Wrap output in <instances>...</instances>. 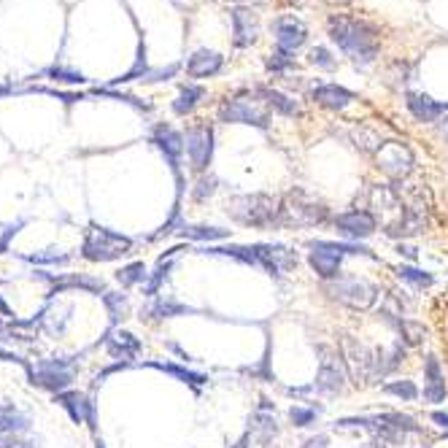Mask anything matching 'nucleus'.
<instances>
[{
	"label": "nucleus",
	"instance_id": "1",
	"mask_svg": "<svg viewBox=\"0 0 448 448\" xmlns=\"http://www.w3.org/2000/svg\"><path fill=\"white\" fill-rule=\"evenodd\" d=\"M327 30L329 38L343 49L345 57H351L354 65L367 68L376 62L381 49V33L376 25L348 14H332L327 19Z\"/></svg>",
	"mask_w": 448,
	"mask_h": 448
},
{
	"label": "nucleus",
	"instance_id": "2",
	"mask_svg": "<svg viewBox=\"0 0 448 448\" xmlns=\"http://www.w3.org/2000/svg\"><path fill=\"white\" fill-rule=\"evenodd\" d=\"M224 213L243 227L268 230V227H278V222H281V200L273 195H265V192L235 195L224 203Z\"/></svg>",
	"mask_w": 448,
	"mask_h": 448
},
{
	"label": "nucleus",
	"instance_id": "3",
	"mask_svg": "<svg viewBox=\"0 0 448 448\" xmlns=\"http://www.w3.org/2000/svg\"><path fill=\"white\" fill-rule=\"evenodd\" d=\"M329 219V208L316 200L310 192L294 190L286 192V197L281 200V222L278 227H289V230H300V227H316Z\"/></svg>",
	"mask_w": 448,
	"mask_h": 448
},
{
	"label": "nucleus",
	"instance_id": "4",
	"mask_svg": "<svg viewBox=\"0 0 448 448\" xmlns=\"http://www.w3.org/2000/svg\"><path fill=\"white\" fill-rule=\"evenodd\" d=\"M130 249H133V241L127 235L114 232L100 224H92L81 243V257L89 262H114V259L130 254Z\"/></svg>",
	"mask_w": 448,
	"mask_h": 448
},
{
	"label": "nucleus",
	"instance_id": "5",
	"mask_svg": "<svg viewBox=\"0 0 448 448\" xmlns=\"http://www.w3.org/2000/svg\"><path fill=\"white\" fill-rule=\"evenodd\" d=\"M341 348H343L341 357H343L345 373H348L351 383H357V386H370V383H376V381L381 378L378 351L367 348V345L360 343V341L351 338V335H343Z\"/></svg>",
	"mask_w": 448,
	"mask_h": 448
},
{
	"label": "nucleus",
	"instance_id": "6",
	"mask_svg": "<svg viewBox=\"0 0 448 448\" xmlns=\"http://www.w3.org/2000/svg\"><path fill=\"white\" fill-rule=\"evenodd\" d=\"M324 292H327L329 300L341 303L345 308L354 310H367L376 305L378 300V286L370 284L367 278L360 276H338L324 284Z\"/></svg>",
	"mask_w": 448,
	"mask_h": 448
},
{
	"label": "nucleus",
	"instance_id": "7",
	"mask_svg": "<svg viewBox=\"0 0 448 448\" xmlns=\"http://www.w3.org/2000/svg\"><path fill=\"white\" fill-rule=\"evenodd\" d=\"M25 370L33 386L60 395L76 378V360H38L35 364H25Z\"/></svg>",
	"mask_w": 448,
	"mask_h": 448
},
{
	"label": "nucleus",
	"instance_id": "8",
	"mask_svg": "<svg viewBox=\"0 0 448 448\" xmlns=\"http://www.w3.org/2000/svg\"><path fill=\"white\" fill-rule=\"evenodd\" d=\"M316 357H319V373L313 381V392L316 395H341L345 389V381H348L343 357L338 354V348L327 343L316 345Z\"/></svg>",
	"mask_w": 448,
	"mask_h": 448
},
{
	"label": "nucleus",
	"instance_id": "9",
	"mask_svg": "<svg viewBox=\"0 0 448 448\" xmlns=\"http://www.w3.org/2000/svg\"><path fill=\"white\" fill-rule=\"evenodd\" d=\"M376 162H378L381 171L386 173L389 178H395V181L408 178L416 165L414 152L402 140H383V146L376 152Z\"/></svg>",
	"mask_w": 448,
	"mask_h": 448
},
{
	"label": "nucleus",
	"instance_id": "10",
	"mask_svg": "<svg viewBox=\"0 0 448 448\" xmlns=\"http://www.w3.org/2000/svg\"><path fill=\"white\" fill-rule=\"evenodd\" d=\"M152 143L165 154L171 171L176 173V181H178V195L184 187V178H181V157H184V136L178 130H173L171 124H157L154 133H152Z\"/></svg>",
	"mask_w": 448,
	"mask_h": 448
},
{
	"label": "nucleus",
	"instance_id": "11",
	"mask_svg": "<svg viewBox=\"0 0 448 448\" xmlns=\"http://www.w3.org/2000/svg\"><path fill=\"white\" fill-rule=\"evenodd\" d=\"M254 249H257L259 268L270 276L281 278L297 268V254L284 243H254Z\"/></svg>",
	"mask_w": 448,
	"mask_h": 448
},
{
	"label": "nucleus",
	"instance_id": "12",
	"mask_svg": "<svg viewBox=\"0 0 448 448\" xmlns=\"http://www.w3.org/2000/svg\"><path fill=\"white\" fill-rule=\"evenodd\" d=\"M184 149L190 154L192 168L203 173L211 165V157H213V130L208 124H192L187 136H184Z\"/></svg>",
	"mask_w": 448,
	"mask_h": 448
},
{
	"label": "nucleus",
	"instance_id": "13",
	"mask_svg": "<svg viewBox=\"0 0 448 448\" xmlns=\"http://www.w3.org/2000/svg\"><path fill=\"white\" fill-rule=\"evenodd\" d=\"M219 119L222 121H241V124H254V127H268L270 124V114L254 100H246V98H232V100H224L219 108Z\"/></svg>",
	"mask_w": 448,
	"mask_h": 448
},
{
	"label": "nucleus",
	"instance_id": "14",
	"mask_svg": "<svg viewBox=\"0 0 448 448\" xmlns=\"http://www.w3.org/2000/svg\"><path fill=\"white\" fill-rule=\"evenodd\" d=\"M335 230L345 235V238H351V241H364V238H370L373 232H376V227H378V219L370 213V211H345V213H338L335 219Z\"/></svg>",
	"mask_w": 448,
	"mask_h": 448
},
{
	"label": "nucleus",
	"instance_id": "15",
	"mask_svg": "<svg viewBox=\"0 0 448 448\" xmlns=\"http://www.w3.org/2000/svg\"><path fill=\"white\" fill-rule=\"evenodd\" d=\"M249 435H251V440H257L262 448L270 446V443L276 440V435H278L276 405H273L268 397L259 400V408L254 411L251 421H249Z\"/></svg>",
	"mask_w": 448,
	"mask_h": 448
},
{
	"label": "nucleus",
	"instance_id": "16",
	"mask_svg": "<svg viewBox=\"0 0 448 448\" xmlns=\"http://www.w3.org/2000/svg\"><path fill=\"white\" fill-rule=\"evenodd\" d=\"M230 22H232V44L238 49L251 46L259 38V17L251 8H243V6L230 8Z\"/></svg>",
	"mask_w": 448,
	"mask_h": 448
},
{
	"label": "nucleus",
	"instance_id": "17",
	"mask_svg": "<svg viewBox=\"0 0 448 448\" xmlns=\"http://www.w3.org/2000/svg\"><path fill=\"white\" fill-rule=\"evenodd\" d=\"M54 402H57L60 408H65L70 421L95 427V402H92L89 397L79 395V392H60V395H54Z\"/></svg>",
	"mask_w": 448,
	"mask_h": 448
},
{
	"label": "nucleus",
	"instance_id": "18",
	"mask_svg": "<svg viewBox=\"0 0 448 448\" xmlns=\"http://www.w3.org/2000/svg\"><path fill=\"white\" fill-rule=\"evenodd\" d=\"M273 30H276V44L278 49H284V52H292L294 49H300L303 44H305V38H308V30H305V25L300 22L297 17H281L273 22Z\"/></svg>",
	"mask_w": 448,
	"mask_h": 448
},
{
	"label": "nucleus",
	"instance_id": "19",
	"mask_svg": "<svg viewBox=\"0 0 448 448\" xmlns=\"http://www.w3.org/2000/svg\"><path fill=\"white\" fill-rule=\"evenodd\" d=\"M424 402H443L448 397V386H446V376H443V370H440V362H437V357L430 354L427 360H424Z\"/></svg>",
	"mask_w": 448,
	"mask_h": 448
},
{
	"label": "nucleus",
	"instance_id": "20",
	"mask_svg": "<svg viewBox=\"0 0 448 448\" xmlns=\"http://www.w3.org/2000/svg\"><path fill=\"white\" fill-rule=\"evenodd\" d=\"M405 105L414 114L416 121H437L440 117L448 114V103H437V100H432L430 95H421V92H408Z\"/></svg>",
	"mask_w": 448,
	"mask_h": 448
},
{
	"label": "nucleus",
	"instance_id": "21",
	"mask_svg": "<svg viewBox=\"0 0 448 448\" xmlns=\"http://www.w3.org/2000/svg\"><path fill=\"white\" fill-rule=\"evenodd\" d=\"M38 278H46L52 281V292H65V289H86V292H95V294H105V284L100 278H92V276H49V273H38Z\"/></svg>",
	"mask_w": 448,
	"mask_h": 448
},
{
	"label": "nucleus",
	"instance_id": "22",
	"mask_svg": "<svg viewBox=\"0 0 448 448\" xmlns=\"http://www.w3.org/2000/svg\"><path fill=\"white\" fill-rule=\"evenodd\" d=\"M308 265L322 281H332V278L341 276V259H343L341 254L327 251V249H316V246H308Z\"/></svg>",
	"mask_w": 448,
	"mask_h": 448
},
{
	"label": "nucleus",
	"instance_id": "23",
	"mask_svg": "<svg viewBox=\"0 0 448 448\" xmlns=\"http://www.w3.org/2000/svg\"><path fill=\"white\" fill-rule=\"evenodd\" d=\"M310 98L322 108H329V111H343L345 105H351L354 100V92H348L338 84H319L310 89Z\"/></svg>",
	"mask_w": 448,
	"mask_h": 448
},
{
	"label": "nucleus",
	"instance_id": "24",
	"mask_svg": "<svg viewBox=\"0 0 448 448\" xmlns=\"http://www.w3.org/2000/svg\"><path fill=\"white\" fill-rule=\"evenodd\" d=\"M224 65V57L211 49H197L187 60V73L195 76V79H208V76H216Z\"/></svg>",
	"mask_w": 448,
	"mask_h": 448
},
{
	"label": "nucleus",
	"instance_id": "25",
	"mask_svg": "<svg viewBox=\"0 0 448 448\" xmlns=\"http://www.w3.org/2000/svg\"><path fill=\"white\" fill-rule=\"evenodd\" d=\"M105 348H108V354L111 357H117V360H136L140 351V341L133 335V332H114V335H108V341H105Z\"/></svg>",
	"mask_w": 448,
	"mask_h": 448
},
{
	"label": "nucleus",
	"instance_id": "26",
	"mask_svg": "<svg viewBox=\"0 0 448 448\" xmlns=\"http://www.w3.org/2000/svg\"><path fill=\"white\" fill-rule=\"evenodd\" d=\"M30 430V419L14 405H0V435L3 437H19Z\"/></svg>",
	"mask_w": 448,
	"mask_h": 448
},
{
	"label": "nucleus",
	"instance_id": "27",
	"mask_svg": "<svg viewBox=\"0 0 448 448\" xmlns=\"http://www.w3.org/2000/svg\"><path fill=\"white\" fill-rule=\"evenodd\" d=\"M178 251H184V249H171L168 254H162V257H159V262H157V270H154V273H149L146 284H143V294H146V297H157L159 286H162V284L168 281V276H171L173 257H176Z\"/></svg>",
	"mask_w": 448,
	"mask_h": 448
},
{
	"label": "nucleus",
	"instance_id": "28",
	"mask_svg": "<svg viewBox=\"0 0 448 448\" xmlns=\"http://www.w3.org/2000/svg\"><path fill=\"white\" fill-rule=\"evenodd\" d=\"M257 95L265 98V103L270 105V108H276L278 114H284V117H300V103L292 100L289 95L278 92V89H268V86H259Z\"/></svg>",
	"mask_w": 448,
	"mask_h": 448
},
{
	"label": "nucleus",
	"instance_id": "29",
	"mask_svg": "<svg viewBox=\"0 0 448 448\" xmlns=\"http://www.w3.org/2000/svg\"><path fill=\"white\" fill-rule=\"evenodd\" d=\"M206 98V89L197 84H187L181 86V92H178V98L173 100V111L178 114V117H190L192 111L197 108V103Z\"/></svg>",
	"mask_w": 448,
	"mask_h": 448
},
{
	"label": "nucleus",
	"instance_id": "30",
	"mask_svg": "<svg viewBox=\"0 0 448 448\" xmlns=\"http://www.w3.org/2000/svg\"><path fill=\"white\" fill-rule=\"evenodd\" d=\"M184 313H195V308L178 303V300H171V297H157L146 308V316H152V319H173V316H184Z\"/></svg>",
	"mask_w": 448,
	"mask_h": 448
},
{
	"label": "nucleus",
	"instance_id": "31",
	"mask_svg": "<svg viewBox=\"0 0 448 448\" xmlns=\"http://www.w3.org/2000/svg\"><path fill=\"white\" fill-rule=\"evenodd\" d=\"M181 235H184V238H190V241L211 243V241H224V238H230V230H222V227H208V224H187V227L181 230Z\"/></svg>",
	"mask_w": 448,
	"mask_h": 448
},
{
	"label": "nucleus",
	"instance_id": "32",
	"mask_svg": "<svg viewBox=\"0 0 448 448\" xmlns=\"http://www.w3.org/2000/svg\"><path fill=\"white\" fill-rule=\"evenodd\" d=\"M308 246H316V249H327V251H335V254H341V257H357V254H362V257H373V251L370 249H364L360 243L354 241H310Z\"/></svg>",
	"mask_w": 448,
	"mask_h": 448
},
{
	"label": "nucleus",
	"instance_id": "33",
	"mask_svg": "<svg viewBox=\"0 0 448 448\" xmlns=\"http://www.w3.org/2000/svg\"><path fill=\"white\" fill-rule=\"evenodd\" d=\"M395 327L400 329V341L408 345H419L427 341V327L421 324V322H414V319H397Z\"/></svg>",
	"mask_w": 448,
	"mask_h": 448
},
{
	"label": "nucleus",
	"instance_id": "34",
	"mask_svg": "<svg viewBox=\"0 0 448 448\" xmlns=\"http://www.w3.org/2000/svg\"><path fill=\"white\" fill-rule=\"evenodd\" d=\"M397 278L405 281V284H411L414 289H430L432 284H435V276H432V273L419 270L414 265H400V268H397Z\"/></svg>",
	"mask_w": 448,
	"mask_h": 448
},
{
	"label": "nucleus",
	"instance_id": "35",
	"mask_svg": "<svg viewBox=\"0 0 448 448\" xmlns=\"http://www.w3.org/2000/svg\"><path fill=\"white\" fill-rule=\"evenodd\" d=\"M146 278H149V270L143 262H130L117 270V281L121 286H138V284H146Z\"/></svg>",
	"mask_w": 448,
	"mask_h": 448
},
{
	"label": "nucleus",
	"instance_id": "36",
	"mask_svg": "<svg viewBox=\"0 0 448 448\" xmlns=\"http://www.w3.org/2000/svg\"><path fill=\"white\" fill-rule=\"evenodd\" d=\"M103 305L108 308L111 322H121V319H127V313H130V300H127V294H121V292H105Z\"/></svg>",
	"mask_w": 448,
	"mask_h": 448
},
{
	"label": "nucleus",
	"instance_id": "37",
	"mask_svg": "<svg viewBox=\"0 0 448 448\" xmlns=\"http://www.w3.org/2000/svg\"><path fill=\"white\" fill-rule=\"evenodd\" d=\"M157 370H162V373H171L176 376L178 381H184V383H192V386H203L206 383V376L203 373H195V370H187V367H178V364H165V362H154Z\"/></svg>",
	"mask_w": 448,
	"mask_h": 448
},
{
	"label": "nucleus",
	"instance_id": "38",
	"mask_svg": "<svg viewBox=\"0 0 448 448\" xmlns=\"http://www.w3.org/2000/svg\"><path fill=\"white\" fill-rule=\"evenodd\" d=\"M383 395H392L405 400V402H414L416 397H419V389H416L414 381H392V383L383 386Z\"/></svg>",
	"mask_w": 448,
	"mask_h": 448
},
{
	"label": "nucleus",
	"instance_id": "39",
	"mask_svg": "<svg viewBox=\"0 0 448 448\" xmlns=\"http://www.w3.org/2000/svg\"><path fill=\"white\" fill-rule=\"evenodd\" d=\"M319 414H322V408H313V405H292L289 408V421L294 427H310Z\"/></svg>",
	"mask_w": 448,
	"mask_h": 448
},
{
	"label": "nucleus",
	"instance_id": "40",
	"mask_svg": "<svg viewBox=\"0 0 448 448\" xmlns=\"http://www.w3.org/2000/svg\"><path fill=\"white\" fill-rule=\"evenodd\" d=\"M219 187V181H216V176H200V181L195 184V192H192V197L197 200V203H206L208 197L216 192Z\"/></svg>",
	"mask_w": 448,
	"mask_h": 448
},
{
	"label": "nucleus",
	"instance_id": "41",
	"mask_svg": "<svg viewBox=\"0 0 448 448\" xmlns=\"http://www.w3.org/2000/svg\"><path fill=\"white\" fill-rule=\"evenodd\" d=\"M44 76H49V79H54V81H68V84H84L86 79L81 76V73H76V70H68V68H46L44 70Z\"/></svg>",
	"mask_w": 448,
	"mask_h": 448
},
{
	"label": "nucleus",
	"instance_id": "42",
	"mask_svg": "<svg viewBox=\"0 0 448 448\" xmlns=\"http://www.w3.org/2000/svg\"><path fill=\"white\" fill-rule=\"evenodd\" d=\"M30 343V335L25 332H17L14 322H0V343Z\"/></svg>",
	"mask_w": 448,
	"mask_h": 448
},
{
	"label": "nucleus",
	"instance_id": "43",
	"mask_svg": "<svg viewBox=\"0 0 448 448\" xmlns=\"http://www.w3.org/2000/svg\"><path fill=\"white\" fill-rule=\"evenodd\" d=\"M308 62L310 65H316V68H324V70L335 68V60H332V54H329L324 46H313L308 52Z\"/></svg>",
	"mask_w": 448,
	"mask_h": 448
},
{
	"label": "nucleus",
	"instance_id": "44",
	"mask_svg": "<svg viewBox=\"0 0 448 448\" xmlns=\"http://www.w3.org/2000/svg\"><path fill=\"white\" fill-rule=\"evenodd\" d=\"M289 65H292V52L276 49V52L268 57V70H273V73H284Z\"/></svg>",
	"mask_w": 448,
	"mask_h": 448
},
{
	"label": "nucleus",
	"instance_id": "45",
	"mask_svg": "<svg viewBox=\"0 0 448 448\" xmlns=\"http://www.w3.org/2000/svg\"><path fill=\"white\" fill-rule=\"evenodd\" d=\"M27 262H35V265H68L70 257L68 254H33V257H27Z\"/></svg>",
	"mask_w": 448,
	"mask_h": 448
},
{
	"label": "nucleus",
	"instance_id": "46",
	"mask_svg": "<svg viewBox=\"0 0 448 448\" xmlns=\"http://www.w3.org/2000/svg\"><path fill=\"white\" fill-rule=\"evenodd\" d=\"M0 448H38L30 440H22V437H0Z\"/></svg>",
	"mask_w": 448,
	"mask_h": 448
},
{
	"label": "nucleus",
	"instance_id": "47",
	"mask_svg": "<svg viewBox=\"0 0 448 448\" xmlns=\"http://www.w3.org/2000/svg\"><path fill=\"white\" fill-rule=\"evenodd\" d=\"M22 224H25V222H17V224H11V227H6V232L0 235V251L6 249V243H8L11 238H14V235H17V230L22 227Z\"/></svg>",
	"mask_w": 448,
	"mask_h": 448
},
{
	"label": "nucleus",
	"instance_id": "48",
	"mask_svg": "<svg viewBox=\"0 0 448 448\" xmlns=\"http://www.w3.org/2000/svg\"><path fill=\"white\" fill-rule=\"evenodd\" d=\"M327 446H329V437H327V435H316V437H308L303 448H327Z\"/></svg>",
	"mask_w": 448,
	"mask_h": 448
},
{
	"label": "nucleus",
	"instance_id": "49",
	"mask_svg": "<svg viewBox=\"0 0 448 448\" xmlns=\"http://www.w3.org/2000/svg\"><path fill=\"white\" fill-rule=\"evenodd\" d=\"M430 419L435 421V424H437V427H440V430L448 432V414H446V411H432Z\"/></svg>",
	"mask_w": 448,
	"mask_h": 448
},
{
	"label": "nucleus",
	"instance_id": "50",
	"mask_svg": "<svg viewBox=\"0 0 448 448\" xmlns=\"http://www.w3.org/2000/svg\"><path fill=\"white\" fill-rule=\"evenodd\" d=\"M176 70H178V65H171V68L159 70V73H152V81H165V79H171Z\"/></svg>",
	"mask_w": 448,
	"mask_h": 448
},
{
	"label": "nucleus",
	"instance_id": "51",
	"mask_svg": "<svg viewBox=\"0 0 448 448\" xmlns=\"http://www.w3.org/2000/svg\"><path fill=\"white\" fill-rule=\"evenodd\" d=\"M0 316H6V322H14L17 316H14V310L8 308V303L3 300V294H0Z\"/></svg>",
	"mask_w": 448,
	"mask_h": 448
},
{
	"label": "nucleus",
	"instance_id": "52",
	"mask_svg": "<svg viewBox=\"0 0 448 448\" xmlns=\"http://www.w3.org/2000/svg\"><path fill=\"white\" fill-rule=\"evenodd\" d=\"M437 136H440L443 140H448V114L440 121H437Z\"/></svg>",
	"mask_w": 448,
	"mask_h": 448
},
{
	"label": "nucleus",
	"instance_id": "53",
	"mask_svg": "<svg viewBox=\"0 0 448 448\" xmlns=\"http://www.w3.org/2000/svg\"><path fill=\"white\" fill-rule=\"evenodd\" d=\"M400 254H405V257L414 262V259L419 257V249H414V246H402V243H400Z\"/></svg>",
	"mask_w": 448,
	"mask_h": 448
},
{
	"label": "nucleus",
	"instance_id": "54",
	"mask_svg": "<svg viewBox=\"0 0 448 448\" xmlns=\"http://www.w3.org/2000/svg\"><path fill=\"white\" fill-rule=\"evenodd\" d=\"M232 448H251V435L246 432V435H243L241 440H238V443H235V446H232Z\"/></svg>",
	"mask_w": 448,
	"mask_h": 448
},
{
	"label": "nucleus",
	"instance_id": "55",
	"mask_svg": "<svg viewBox=\"0 0 448 448\" xmlns=\"http://www.w3.org/2000/svg\"><path fill=\"white\" fill-rule=\"evenodd\" d=\"M324 3H327V6H348L351 0H324Z\"/></svg>",
	"mask_w": 448,
	"mask_h": 448
},
{
	"label": "nucleus",
	"instance_id": "56",
	"mask_svg": "<svg viewBox=\"0 0 448 448\" xmlns=\"http://www.w3.org/2000/svg\"><path fill=\"white\" fill-rule=\"evenodd\" d=\"M289 3H297V6H300V3H303V0H289Z\"/></svg>",
	"mask_w": 448,
	"mask_h": 448
}]
</instances>
